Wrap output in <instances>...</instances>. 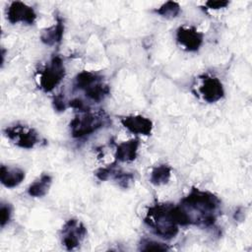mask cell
Returning a JSON list of instances; mask_svg holds the SVG:
<instances>
[{"label": "cell", "mask_w": 252, "mask_h": 252, "mask_svg": "<svg viewBox=\"0 0 252 252\" xmlns=\"http://www.w3.org/2000/svg\"><path fill=\"white\" fill-rule=\"evenodd\" d=\"M177 206L184 216L186 225L210 226L217 220L220 201L211 192L193 188Z\"/></svg>", "instance_id": "6da1fadb"}, {"label": "cell", "mask_w": 252, "mask_h": 252, "mask_svg": "<svg viewBox=\"0 0 252 252\" xmlns=\"http://www.w3.org/2000/svg\"><path fill=\"white\" fill-rule=\"evenodd\" d=\"M145 222L162 238H172L178 232L174 206L171 204H156L151 207L145 217Z\"/></svg>", "instance_id": "7a4b0ae2"}, {"label": "cell", "mask_w": 252, "mask_h": 252, "mask_svg": "<svg viewBox=\"0 0 252 252\" xmlns=\"http://www.w3.org/2000/svg\"><path fill=\"white\" fill-rule=\"evenodd\" d=\"M106 117L103 113H93L90 110L80 112L70 122V128L72 136L75 138H81L95 132L101 128L105 123Z\"/></svg>", "instance_id": "3957f363"}, {"label": "cell", "mask_w": 252, "mask_h": 252, "mask_svg": "<svg viewBox=\"0 0 252 252\" xmlns=\"http://www.w3.org/2000/svg\"><path fill=\"white\" fill-rule=\"evenodd\" d=\"M65 67L60 56L54 55L39 74V87L44 92H51L64 78Z\"/></svg>", "instance_id": "277c9868"}, {"label": "cell", "mask_w": 252, "mask_h": 252, "mask_svg": "<svg viewBox=\"0 0 252 252\" xmlns=\"http://www.w3.org/2000/svg\"><path fill=\"white\" fill-rule=\"evenodd\" d=\"M4 133L18 147L23 149H32L39 142L37 132L26 125L17 124L7 127Z\"/></svg>", "instance_id": "5b68a950"}, {"label": "cell", "mask_w": 252, "mask_h": 252, "mask_svg": "<svg viewBox=\"0 0 252 252\" xmlns=\"http://www.w3.org/2000/svg\"><path fill=\"white\" fill-rule=\"evenodd\" d=\"M87 234V228L78 220L71 219L66 221L61 230L62 244L67 250L78 247Z\"/></svg>", "instance_id": "8992f818"}, {"label": "cell", "mask_w": 252, "mask_h": 252, "mask_svg": "<svg viewBox=\"0 0 252 252\" xmlns=\"http://www.w3.org/2000/svg\"><path fill=\"white\" fill-rule=\"evenodd\" d=\"M199 93L204 100L211 103L220 100L224 94L223 87L220 81L218 78L209 75L201 76Z\"/></svg>", "instance_id": "52a82bcc"}, {"label": "cell", "mask_w": 252, "mask_h": 252, "mask_svg": "<svg viewBox=\"0 0 252 252\" xmlns=\"http://www.w3.org/2000/svg\"><path fill=\"white\" fill-rule=\"evenodd\" d=\"M36 19L34 10L21 1L12 2L7 9V20L11 24H17L19 22L32 25Z\"/></svg>", "instance_id": "ba28073f"}, {"label": "cell", "mask_w": 252, "mask_h": 252, "mask_svg": "<svg viewBox=\"0 0 252 252\" xmlns=\"http://www.w3.org/2000/svg\"><path fill=\"white\" fill-rule=\"evenodd\" d=\"M176 40L187 51H197L203 43V33L194 27H180L176 31Z\"/></svg>", "instance_id": "9c48e42d"}, {"label": "cell", "mask_w": 252, "mask_h": 252, "mask_svg": "<svg viewBox=\"0 0 252 252\" xmlns=\"http://www.w3.org/2000/svg\"><path fill=\"white\" fill-rule=\"evenodd\" d=\"M121 124L130 132L149 136L153 130V122L142 115H129L121 119Z\"/></svg>", "instance_id": "30bf717a"}, {"label": "cell", "mask_w": 252, "mask_h": 252, "mask_svg": "<svg viewBox=\"0 0 252 252\" xmlns=\"http://www.w3.org/2000/svg\"><path fill=\"white\" fill-rule=\"evenodd\" d=\"M138 147H139L138 139H131L129 141L120 143L117 146V149L115 152L116 160L122 161V162L133 161L137 158Z\"/></svg>", "instance_id": "8fae6325"}, {"label": "cell", "mask_w": 252, "mask_h": 252, "mask_svg": "<svg viewBox=\"0 0 252 252\" xmlns=\"http://www.w3.org/2000/svg\"><path fill=\"white\" fill-rule=\"evenodd\" d=\"M25 178V171L18 167H7L1 165L0 167V180L2 184L8 188L18 186Z\"/></svg>", "instance_id": "7c38bea8"}, {"label": "cell", "mask_w": 252, "mask_h": 252, "mask_svg": "<svg viewBox=\"0 0 252 252\" xmlns=\"http://www.w3.org/2000/svg\"><path fill=\"white\" fill-rule=\"evenodd\" d=\"M64 32V25L62 20H57L56 24L43 30L40 34V39L47 45H54L61 41Z\"/></svg>", "instance_id": "4fadbf2b"}, {"label": "cell", "mask_w": 252, "mask_h": 252, "mask_svg": "<svg viewBox=\"0 0 252 252\" xmlns=\"http://www.w3.org/2000/svg\"><path fill=\"white\" fill-rule=\"evenodd\" d=\"M52 183V177L49 174H42L37 180L29 186L28 193L32 197H42L44 196Z\"/></svg>", "instance_id": "5bb4252c"}, {"label": "cell", "mask_w": 252, "mask_h": 252, "mask_svg": "<svg viewBox=\"0 0 252 252\" xmlns=\"http://www.w3.org/2000/svg\"><path fill=\"white\" fill-rule=\"evenodd\" d=\"M171 176V167L167 164H159L155 166L151 172L150 181L155 185L166 184Z\"/></svg>", "instance_id": "9a60e30c"}, {"label": "cell", "mask_w": 252, "mask_h": 252, "mask_svg": "<svg viewBox=\"0 0 252 252\" xmlns=\"http://www.w3.org/2000/svg\"><path fill=\"white\" fill-rule=\"evenodd\" d=\"M100 77L96 73L83 71L75 78V87L80 90H87L94 84L99 82Z\"/></svg>", "instance_id": "2e32d148"}, {"label": "cell", "mask_w": 252, "mask_h": 252, "mask_svg": "<svg viewBox=\"0 0 252 252\" xmlns=\"http://www.w3.org/2000/svg\"><path fill=\"white\" fill-rule=\"evenodd\" d=\"M110 92V89L107 85L102 84V83H95L93 86H91L90 88H88L87 90H85L86 95L94 101H100L101 99H103L106 95H108Z\"/></svg>", "instance_id": "e0dca14e"}, {"label": "cell", "mask_w": 252, "mask_h": 252, "mask_svg": "<svg viewBox=\"0 0 252 252\" xmlns=\"http://www.w3.org/2000/svg\"><path fill=\"white\" fill-rule=\"evenodd\" d=\"M156 12L164 18L172 19L177 17V15L180 13V6L176 2L167 1L162 4L158 9H157Z\"/></svg>", "instance_id": "ac0fdd59"}, {"label": "cell", "mask_w": 252, "mask_h": 252, "mask_svg": "<svg viewBox=\"0 0 252 252\" xmlns=\"http://www.w3.org/2000/svg\"><path fill=\"white\" fill-rule=\"evenodd\" d=\"M139 249L142 251H166L169 249V247L161 242L150 239H142Z\"/></svg>", "instance_id": "d6986e66"}, {"label": "cell", "mask_w": 252, "mask_h": 252, "mask_svg": "<svg viewBox=\"0 0 252 252\" xmlns=\"http://www.w3.org/2000/svg\"><path fill=\"white\" fill-rule=\"evenodd\" d=\"M12 215V206L8 203H2L0 206V224L2 227L9 222Z\"/></svg>", "instance_id": "ffe728a7"}, {"label": "cell", "mask_w": 252, "mask_h": 252, "mask_svg": "<svg viewBox=\"0 0 252 252\" xmlns=\"http://www.w3.org/2000/svg\"><path fill=\"white\" fill-rule=\"evenodd\" d=\"M68 105L73 107V108H75V109H77V110H79V112H85V111H89L90 110L88 105L86 104V102L83 101L81 98H78V97L77 98H73L72 100H70Z\"/></svg>", "instance_id": "44dd1931"}, {"label": "cell", "mask_w": 252, "mask_h": 252, "mask_svg": "<svg viewBox=\"0 0 252 252\" xmlns=\"http://www.w3.org/2000/svg\"><path fill=\"white\" fill-rule=\"evenodd\" d=\"M53 105L54 108L58 111H64L67 107V102L63 94H57L53 98Z\"/></svg>", "instance_id": "7402d4cb"}, {"label": "cell", "mask_w": 252, "mask_h": 252, "mask_svg": "<svg viewBox=\"0 0 252 252\" xmlns=\"http://www.w3.org/2000/svg\"><path fill=\"white\" fill-rule=\"evenodd\" d=\"M228 5V1H208L206 6L210 9H220Z\"/></svg>", "instance_id": "603a6c76"}]
</instances>
